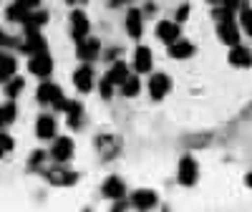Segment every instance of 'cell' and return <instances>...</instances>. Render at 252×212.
<instances>
[{
	"instance_id": "6da1fadb",
	"label": "cell",
	"mask_w": 252,
	"mask_h": 212,
	"mask_svg": "<svg viewBox=\"0 0 252 212\" xmlns=\"http://www.w3.org/2000/svg\"><path fill=\"white\" fill-rule=\"evenodd\" d=\"M46 51V38L38 33V28H26V43H23V53L35 56Z\"/></svg>"
},
{
	"instance_id": "7a4b0ae2",
	"label": "cell",
	"mask_w": 252,
	"mask_h": 212,
	"mask_svg": "<svg viewBox=\"0 0 252 212\" xmlns=\"http://www.w3.org/2000/svg\"><path fill=\"white\" fill-rule=\"evenodd\" d=\"M38 101L53 104L56 109H61L63 106V94H61V89L56 86V83H40L38 86Z\"/></svg>"
},
{
	"instance_id": "3957f363",
	"label": "cell",
	"mask_w": 252,
	"mask_h": 212,
	"mask_svg": "<svg viewBox=\"0 0 252 212\" xmlns=\"http://www.w3.org/2000/svg\"><path fill=\"white\" fill-rule=\"evenodd\" d=\"M98 51H101V43L96 38H81L78 40V48H76V53H78V58L81 61H86V63H91L94 58H98Z\"/></svg>"
},
{
	"instance_id": "277c9868",
	"label": "cell",
	"mask_w": 252,
	"mask_h": 212,
	"mask_svg": "<svg viewBox=\"0 0 252 212\" xmlns=\"http://www.w3.org/2000/svg\"><path fill=\"white\" fill-rule=\"evenodd\" d=\"M28 71L31 73H35V76H48L51 71H53V58L43 51V53H35L33 58H31V63H28Z\"/></svg>"
},
{
	"instance_id": "5b68a950",
	"label": "cell",
	"mask_w": 252,
	"mask_h": 212,
	"mask_svg": "<svg viewBox=\"0 0 252 212\" xmlns=\"http://www.w3.org/2000/svg\"><path fill=\"white\" fill-rule=\"evenodd\" d=\"M169 91H172V78H169V76H166V73L152 76V81H149V94H152V99H164Z\"/></svg>"
},
{
	"instance_id": "8992f818",
	"label": "cell",
	"mask_w": 252,
	"mask_h": 212,
	"mask_svg": "<svg viewBox=\"0 0 252 212\" xmlns=\"http://www.w3.org/2000/svg\"><path fill=\"white\" fill-rule=\"evenodd\" d=\"M179 182L184 187L197 182V162L192 157H182V162H179Z\"/></svg>"
},
{
	"instance_id": "52a82bcc",
	"label": "cell",
	"mask_w": 252,
	"mask_h": 212,
	"mask_svg": "<svg viewBox=\"0 0 252 212\" xmlns=\"http://www.w3.org/2000/svg\"><path fill=\"white\" fill-rule=\"evenodd\" d=\"M51 154H53V159H56V162H68V159L73 157V139H68V137L56 139Z\"/></svg>"
},
{
	"instance_id": "ba28073f",
	"label": "cell",
	"mask_w": 252,
	"mask_h": 212,
	"mask_svg": "<svg viewBox=\"0 0 252 212\" xmlns=\"http://www.w3.org/2000/svg\"><path fill=\"white\" fill-rule=\"evenodd\" d=\"M89 18H86V13H81V10H73V15H71V35L76 38V40H81V38H86L89 35Z\"/></svg>"
},
{
	"instance_id": "9c48e42d",
	"label": "cell",
	"mask_w": 252,
	"mask_h": 212,
	"mask_svg": "<svg viewBox=\"0 0 252 212\" xmlns=\"http://www.w3.org/2000/svg\"><path fill=\"white\" fill-rule=\"evenodd\" d=\"M217 31H220L222 43H227V46H237L240 43V31H237V26L232 23V20H222Z\"/></svg>"
},
{
	"instance_id": "30bf717a",
	"label": "cell",
	"mask_w": 252,
	"mask_h": 212,
	"mask_svg": "<svg viewBox=\"0 0 252 212\" xmlns=\"http://www.w3.org/2000/svg\"><path fill=\"white\" fill-rule=\"evenodd\" d=\"M73 83H76L78 91H91V86H94V71H91L89 63H86V66H81V69H76Z\"/></svg>"
},
{
	"instance_id": "8fae6325",
	"label": "cell",
	"mask_w": 252,
	"mask_h": 212,
	"mask_svg": "<svg viewBox=\"0 0 252 212\" xmlns=\"http://www.w3.org/2000/svg\"><path fill=\"white\" fill-rule=\"evenodd\" d=\"M43 172H46V177H48L53 184H58V187H63V184H73V182H76V175L68 172V169H63V167L43 169Z\"/></svg>"
},
{
	"instance_id": "7c38bea8",
	"label": "cell",
	"mask_w": 252,
	"mask_h": 212,
	"mask_svg": "<svg viewBox=\"0 0 252 212\" xmlns=\"http://www.w3.org/2000/svg\"><path fill=\"white\" fill-rule=\"evenodd\" d=\"M157 35L159 40H164V43H174V40H179V26L177 23H169V20H161V23L157 26Z\"/></svg>"
},
{
	"instance_id": "4fadbf2b",
	"label": "cell",
	"mask_w": 252,
	"mask_h": 212,
	"mask_svg": "<svg viewBox=\"0 0 252 212\" xmlns=\"http://www.w3.org/2000/svg\"><path fill=\"white\" fill-rule=\"evenodd\" d=\"M131 205L136 210H152L157 205V195L152 192V189H139V192H134V197H131Z\"/></svg>"
},
{
	"instance_id": "5bb4252c",
	"label": "cell",
	"mask_w": 252,
	"mask_h": 212,
	"mask_svg": "<svg viewBox=\"0 0 252 212\" xmlns=\"http://www.w3.org/2000/svg\"><path fill=\"white\" fill-rule=\"evenodd\" d=\"M152 63H154L152 51L146 48V46H139V48H136V58H134V66H136V71H139V73L152 71Z\"/></svg>"
},
{
	"instance_id": "9a60e30c",
	"label": "cell",
	"mask_w": 252,
	"mask_h": 212,
	"mask_svg": "<svg viewBox=\"0 0 252 212\" xmlns=\"http://www.w3.org/2000/svg\"><path fill=\"white\" fill-rule=\"evenodd\" d=\"M35 134L40 139H51L56 134V119L53 116H38V124H35Z\"/></svg>"
},
{
	"instance_id": "2e32d148",
	"label": "cell",
	"mask_w": 252,
	"mask_h": 212,
	"mask_svg": "<svg viewBox=\"0 0 252 212\" xmlns=\"http://www.w3.org/2000/svg\"><path fill=\"white\" fill-rule=\"evenodd\" d=\"M124 192H126V187H124V182L119 177H109L106 182H103V195L106 197L119 200V197H124Z\"/></svg>"
},
{
	"instance_id": "e0dca14e",
	"label": "cell",
	"mask_w": 252,
	"mask_h": 212,
	"mask_svg": "<svg viewBox=\"0 0 252 212\" xmlns=\"http://www.w3.org/2000/svg\"><path fill=\"white\" fill-rule=\"evenodd\" d=\"M126 31H129L131 38H139L141 35V10H129L126 13Z\"/></svg>"
},
{
	"instance_id": "ac0fdd59",
	"label": "cell",
	"mask_w": 252,
	"mask_h": 212,
	"mask_svg": "<svg viewBox=\"0 0 252 212\" xmlns=\"http://www.w3.org/2000/svg\"><path fill=\"white\" fill-rule=\"evenodd\" d=\"M126 76H129V69H126V63H124V61H119V63H114V66H111L106 81L111 83V86H114V83H119V86H121V83L126 81Z\"/></svg>"
},
{
	"instance_id": "d6986e66",
	"label": "cell",
	"mask_w": 252,
	"mask_h": 212,
	"mask_svg": "<svg viewBox=\"0 0 252 212\" xmlns=\"http://www.w3.org/2000/svg\"><path fill=\"white\" fill-rule=\"evenodd\" d=\"M13 73H15V58L8 53H0V81L5 83L8 78H13Z\"/></svg>"
},
{
	"instance_id": "ffe728a7",
	"label": "cell",
	"mask_w": 252,
	"mask_h": 212,
	"mask_svg": "<svg viewBox=\"0 0 252 212\" xmlns=\"http://www.w3.org/2000/svg\"><path fill=\"white\" fill-rule=\"evenodd\" d=\"M229 63H232V66H250V63H252V56H250L247 48L232 46V51H229Z\"/></svg>"
},
{
	"instance_id": "44dd1931",
	"label": "cell",
	"mask_w": 252,
	"mask_h": 212,
	"mask_svg": "<svg viewBox=\"0 0 252 212\" xmlns=\"http://www.w3.org/2000/svg\"><path fill=\"white\" fill-rule=\"evenodd\" d=\"M46 23H48V13L46 10H28V15L23 20L26 28H40V26H46Z\"/></svg>"
},
{
	"instance_id": "7402d4cb",
	"label": "cell",
	"mask_w": 252,
	"mask_h": 212,
	"mask_svg": "<svg viewBox=\"0 0 252 212\" xmlns=\"http://www.w3.org/2000/svg\"><path fill=\"white\" fill-rule=\"evenodd\" d=\"M169 53H172V58H189L194 53V46L189 43V40H174Z\"/></svg>"
},
{
	"instance_id": "603a6c76",
	"label": "cell",
	"mask_w": 252,
	"mask_h": 212,
	"mask_svg": "<svg viewBox=\"0 0 252 212\" xmlns=\"http://www.w3.org/2000/svg\"><path fill=\"white\" fill-rule=\"evenodd\" d=\"M61 111H66V116H68V124H71V126H78V124H81V106H78L76 101H63Z\"/></svg>"
},
{
	"instance_id": "cb8c5ba5",
	"label": "cell",
	"mask_w": 252,
	"mask_h": 212,
	"mask_svg": "<svg viewBox=\"0 0 252 212\" xmlns=\"http://www.w3.org/2000/svg\"><path fill=\"white\" fill-rule=\"evenodd\" d=\"M28 10H31V8H26V5L15 3V5H10V8L5 10V15H8V20H15V23H23L26 15H28Z\"/></svg>"
},
{
	"instance_id": "d4e9b609",
	"label": "cell",
	"mask_w": 252,
	"mask_h": 212,
	"mask_svg": "<svg viewBox=\"0 0 252 212\" xmlns=\"http://www.w3.org/2000/svg\"><path fill=\"white\" fill-rule=\"evenodd\" d=\"M139 89H141V83H139L136 76H126V81L121 83V94H124V96H136Z\"/></svg>"
},
{
	"instance_id": "484cf974",
	"label": "cell",
	"mask_w": 252,
	"mask_h": 212,
	"mask_svg": "<svg viewBox=\"0 0 252 212\" xmlns=\"http://www.w3.org/2000/svg\"><path fill=\"white\" fill-rule=\"evenodd\" d=\"M15 119V104H5V106H0V129L8 124H13Z\"/></svg>"
},
{
	"instance_id": "4316f807",
	"label": "cell",
	"mask_w": 252,
	"mask_h": 212,
	"mask_svg": "<svg viewBox=\"0 0 252 212\" xmlns=\"http://www.w3.org/2000/svg\"><path fill=\"white\" fill-rule=\"evenodd\" d=\"M20 91H23V78H8V81H5V94H8L10 99H15Z\"/></svg>"
},
{
	"instance_id": "83f0119b",
	"label": "cell",
	"mask_w": 252,
	"mask_h": 212,
	"mask_svg": "<svg viewBox=\"0 0 252 212\" xmlns=\"http://www.w3.org/2000/svg\"><path fill=\"white\" fill-rule=\"evenodd\" d=\"M240 10H242V26L252 35V10H250V5H240Z\"/></svg>"
},
{
	"instance_id": "f1b7e54d",
	"label": "cell",
	"mask_w": 252,
	"mask_h": 212,
	"mask_svg": "<svg viewBox=\"0 0 252 212\" xmlns=\"http://www.w3.org/2000/svg\"><path fill=\"white\" fill-rule=\"evenodd\" d=\"M8 152H13V137L0 134V157H5Z\"/></svg>"
},
{
	"instance_id": "f546056e",
	"label": "cell",
	"mask_w": 252,
	"mask_h": 212,
	"mask_svg": "<svg viewBox=\"0 0 252 212\" xmlns=\"http://www.w3.org/2000/svg\"><path fill=\"white\" fill-rule=\"evenodd\" d=\"M101 94H103V99H109V96H111V83H109L106 78L101 81Z\"/></svg>"
},
{
	"instance_id": "4dcf8cb0",
	"label": "cell",
	"mask_w": 252,
	"mask_h": 212,
	"mask_svg": "<svg viewBox=\"0 0 252 212\" xmlns=\"http://www.w3.org/2000/svg\"><path fill=\"white\" fill-rule=\"evenodd\" d=\"M43 159H46V152H35V154L31 157V164H33V167H38Z\"/></svg>"
},
{
	"instance_id": "1f68e13d",
	"label": "cell",
	"mask_w": 252,
	"mask_h": 212,
	"mask_svg": "<svg viewBox=\"0 0 252 212\" xmlns=\"http://www.w3.org/2000/svg\"><path fill=\"white\" fill-rule=\"evenodd\" d=\"M187 15H189V5H182V8L177 10V20H184Z\"/></svg>"
},
{
	"instance_id": "d6a6232c",
	"label": "cell",
	"mask_w": 252,
	"mask_h": 212,
	"mask_svg": "<svg viewBox=\"0 0 252 212\" xmlns=\"http://www.w3.org/2000/svg\"><path fill=\"white\" fill-rule=\"evenodd\" d=\"M18 3H20V5H26V8H35L40 0H18Z\"/></svg>"
},
{
	"instance_id": "836d02e7",
	"label": "cell",
	"mask_w": 252,
	"mask_h": 212,
	"mask_svg": "<svg viewBox=\"0 0 252 212\" xmlns=\"http://www.w3.org/2000/svg\"><path fill=\"white\" fill-rule=\"evenodd\" d=\"M144 10H146V15H152V13H154V3H146V8H144Z\"/></svg>"
},
{
	"instance_id": "e575fe53",
	"label": "cell",
	"mask_w": 252,
	"mask_h": 212,
	"mask_svg": "<svg viewBox=\"0 0 252 212\" xmlns=\"http://www.w3.org/2000/svg\"><path fill=\"white\" fill-rule=\"evenodd\" d=\"M0 43H10V38H5L3 33H0Z\"/></svg>"
},
{
	"instance_id": "d590c367",
	"label": "cell",
	"mask_w": 252,
	"mask_h": 212,
	"mask_svg": "<svg viewBox=\"0 0 252 212\" xmlns=\"http://www.w3.org/2000/svg\"><path fill=\"white\" fill-rule=\"evenodd\" d=\"M247 184H250V189H252V175H247Z\"/></svg>"
},
{
	"instance_id": "8d00e7d4",
	"label": "cell",
	"mask_w": 252,
	"mask_h": 212,
	"mask_svg": "<svg viewBox=\"0 0 252 212\" xmlns=\"http://www.w3.org/2000/svg\"><path fill=\"white\" fill-rule=\"evenodd\" d=\"M68 3H86V0H68Z\"/></svg>"
},
{
	"instance_id": "74e56055",
	"label": "cell",
	"mask_w": 252,
	"mask_h": 212,
	"mask_svg": "<svg viewBox=\"0 0 252 212\" xmlns=\"http://www.w3.org/2000/svg\"><path fill=\"white\" fill-rule=\"evenodd\" d=\"M114 3H129V0H114Z\"/></svg>"
},
{
	"instance_id": "f35d334b",
	"label": "cell",
	"mask_w": 252,
	"mask_h": 212,
	"mask_svg": "<svg viewBox=\"0 0 252 212\" xmlns=\"http://www.w3.org/2000/svg\"><path fill=\"white\" fill-rule=\"evenodd\" d=\"M212 3H215V0H212Z\"/></svg>"
}]
</instances>
